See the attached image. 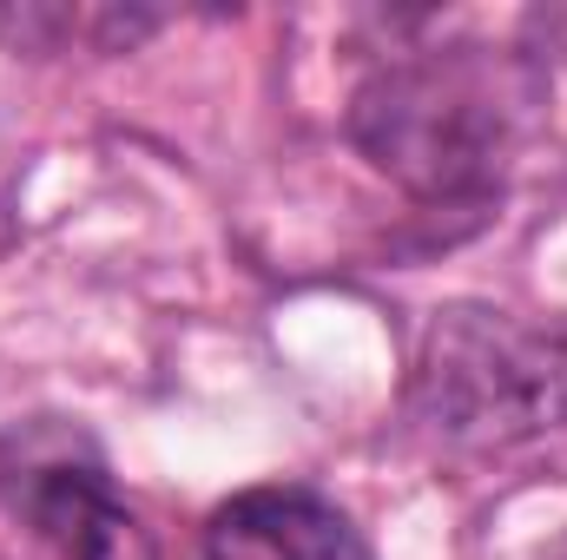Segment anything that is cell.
<instances>
[{
  "label": "cell",
  "mask_w": 567,
  "mask_h": 560,
  "mask_svg": "<svg viewBox=\"0 0 567 560\" xmlns=\"http://www.w3.org/2000/svg\"><path fill=\"white\" fill-rule=\"evenodd\" d=\"M350 139L423 205H482L502 185L515 106L495 60H482L475 46H429L363 80L350 106Z\"/></svg>",
  "instance_id": "cell-1"
},
{
  "label": "cell",
  "mask_w": 567,
  "mask_h": 560,
  "mask_svg": "<svg viewBox=\"0 0 567 560\" xmlns=\"http://www.w3.org/2000/svg\"><path fill=\"white\" fill-rule=\"evenodd\" d=\"M416 409L468 455H535L567 442V330H535L508 310H435L416 356Z\"/></svg>",
  "instance_id": "cell-2"
},
{
  "label": "cell",
  "mask_w": 567,
  "mask_h": 560,
  "mask_svg": "<svg viewBox=\"0 0 567 560\" xmlns=\"http://www.w3.org/2000/svg\"><path fill=\"white\" fill-rule=\"evenodd\" d=\"M0 501L60 560H158L106 475V455L73 422H20L0 435Z\"/></svg>",
  "instance_id": "cell-3"
},
{
  "label": "cell",
  "mask_w": 567,
  "mask_h": 560,
  "mask_svg": "<svg viewBox=\"0 0 567 560\" xmlns=\"http://www.w3.org/2000/svg\"><path fill=\"white\" fill-rule=\"evenodd\" d=\"M205 560H370V548L310 488H245L205 521Z\"/></svg>",
  "instance_id": "cell-4"
},
{
  "label": "cell",
  "mask_w": 567,
  "mask_h": 560,
  "mask_svg": "<svg viewBox=\"0 0 567 560\" xmlns=\"http://www.w3.org/2000/svg\"><path fill=\"white\" fill-rule=\"evenodd\" d=\"M158 20L120 7H0V46L7 53H126Z\"/></svg>",
  "instance_id": "cell-5"
},
{
  "label": "cell",
  "mask_w": 567,
  "mask_h": 560,
  "mask_svg": "<svg viewBox=\"0 0 567 560\" xmlns=\"http://www.w3.org/2000/svg\"><path fill=\"white\" fill-rule=\"evenodd\" d=\"M548 560H567V541H561V548H555V554H548Z\"/></svg>",
  "instance_id": "cell-6"
}]
</instances>
